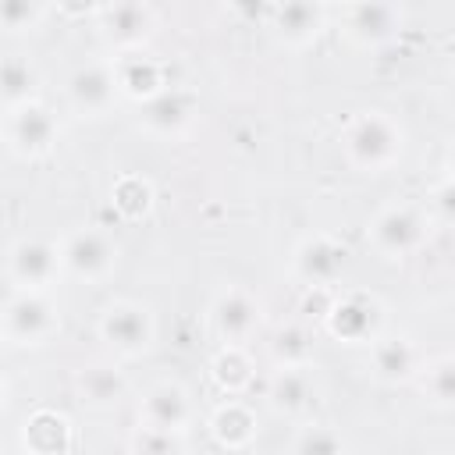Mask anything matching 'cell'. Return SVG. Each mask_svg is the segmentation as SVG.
Segmentation results:
<instances>
[{
    "label": "cell",
    "instance_id": "4316f807",
    "mask_svg": "<svg viewBox=\"0 0 455 455\" xmlns=\"http://www.w3.org/2000/svg\"><path fill=\"white\" fill-rule=\"evenodd\" d=\"M419 384L434 405H455V352L430 359L419 370Z\"/></svg>",
    "mask_w": 455,
    "mask_h": 455
},
{
    "label": "cell",
    "instance_id": "ac0fdd59",
    "mask_svg": "<svg viewBox=\"0 0 455 455\" xmlns=\"http://www.w3.org/2000/svg\"><path fill=\"white\" fill-rule=\"evenodd\" d=\"M114 75H117V89H121V96L139 100V103H146V100H153L156 92L167 89L160 60H153V57L142 53V50L117 53V57H114Z\"/></svg>",
    "mask_w": 455,
    "mask_h": 455
},
{
    "label": "cell",
    "instance_id": "5b68a950",
    "mask_svg": "<svg viewBox=\"0 0 455 455\" xmlns=\"http://www.w3.org/2000/svg\"><path fill=\"white\" fill-rule=\"evenodd\" d=\"M366 238H370V245L384 259H405V256H412L427 242V217L416 206H409V203L384 206L370 220Z\"/></svg>",
    "mask_w": 455,
    "mask_h": 455
},
{
    "label": "cell",
    "instance_id": "484cf974",
    "mask_svg": "<svg viewBox=\"0 0 455 455\" xmlns=\"http://www.w3.org/2000/svg\"><path fill=\"white\" fill-rule=\"evenodd\" d=\"M110 199H114V206H117L121 217L139 220V217H146L153 210V185L142 174H124V178L114 181Z\"/></svg>",
    "mask_w": 455,
    "mask_h": 455
},
{
    "label": "cell",
    "instance_id": "9a60e30c",
    "mask_svg": "<svg viewBox=\"0 0 455 455\" xmlns=\"http://www.w3.org/2000/svg\"><path fill=\"white\" fill-rule=\"evenodd\" d=\"M267 21L284 46H309L327 25V7L313 0H288L267 7Z\"/></svg>",
    "mask_w": 455,
    "mask_h": 455
},
{
    "label": "cell",
    "instance_id": "7a4b0ae2",
    "mask_svg": "<svg viewBox=\"0 0 455 455\" xmlns=\"http://www.w3.org/2000/svg\"><path fill=\"white\" fill-rule=\"evenodd\" d=\"M60 139V124H57V114L32 100L25 107H14V110H4V142L14 156L21 160H39L46 156Z\"/></svg>",
    "mask_w": 455,
    "mask_h": 455
},
{
    "label": "cell",
    "instance_id": "4fadbf2b",
    "mask_svg": "<svg viewBox=\"0 0 455 455\" xmlns=\"http://www.w3.org/2000/svg\"><path fill=\"white\" fill-rule=\"evenodd\" d=\"M263 320V306L245 288H224L210 306V323L224 345H245Z\"/></svg>",
    "mask_w": 455,
    "mask_h": 455
},
{
    "label": "cell",
    "instance_id": "f1b7e54d",
    "mask_svg": "<svg viewBox=\"0 0 455 455\" xmlns=\"http://www.w3.org/2000/svg\"><path fill=\"white\" fill-rule=\"evenodd\" d=\"M185 444H181V434H171V430H156V427H135L132 434V455H181Z\"/></svg>",
    "mask_w": 455,
    "mask_h": 455
},
{
    "label": "cell",
    "instance_id": "4dcf8cb0",
    "mask_svg": "<svg viewBox=\"0 0 455 455\" xmlns=\"http://www.w3.org/2000/svg\"><path fill=\"white\" fill-rule=\"evenodd\" d=\"M334 295L338 291H331V288H306V295H302V313L306 316H313V320H327V313H331V306H334Z\"/></svg>",
    "mask_w": 455,
    "mask_h": 455
},
{
    "label": "cell",
    "instance_id": "e0dca14e",
    "mask_svg": "<svg viewBox=\"0 0 455 455\" xmlns=\"http://www.w3.org/2000/svg\"><path fill=\"white\" fill-rule=\"evenodd\" d=\"M316 402V380L309 366H277L267 380V405L277 416H302Z\"/></svg>",
    "mask_w": 455,
    "mask_h": 455
},
{
    "label": "cell",
    "instance_id": "9c48e42d",
    "mask_svg": "<svg viewBox=\"0 0 455 455\" xmlns=\"http://www.w3.org/2000/svg\"><path fill=\"white\" fill-rule=\"evenodd\" d=\"M348 267V249L331 235H306L291 252V270L306 288H331Z\"/></svg>",
    "mask_w": 455,
    "mask_h": 455
},
{
    "label": "cell",
    "instance_id": "603a6c76",
    "mask_svg": "<svg viewBox=\"0 0 455 455\" xmlns=\"http://www.w3.org/2000/svg\"><path fill=\"white\" fill-rule=\"evenodd\" d=\"M36 68L28 64V57L21 53H11L4 60V71H0V92H4V110H14V107H25L36 100Z\"/></svg>",
    "mask_w": 455,
    "mask_h": 455
},
{
    "label": "cell",
    "instance_id": "30bf717a",
    "mask_svg": "<svg viewBox=\"0 0 455 455\" xmlns=\"http://www.w3.org/2000/svg\"><path fill=\"white\" fill-rule=\"evenodd\" d=\"M64 270L78 281H103L117 263V245L100 228H78L60 242Z\"/></svg>",
    "mask_w": 455,
    "mask_h": 455
},
{
    "label": "cell",
    "instance_id": "1f68e13d",
    "mask_svg": "<svg viewBox=\"0 0 455 455\" xmlns=\"http://www.w3.org/2000/svg\"><path fill=\"white\" fill-rule=\"evenodd\" d=\"M430 203H434V213L448 224H455V178H444L434 192H430Z\"/></svg>",
    "mask_w": 455,
    "mask_h": 455
},
{
    "label": "cell",
    "instance_id": "44dd1931",
    "mask_svg": "<svg viewBox=\"0 0 455 455\" xmlns=\"http://www.w3.org/2000/svg\"><path fill=\"white\" fill-rule=\"evenodd\" d=\"M78 395L92 409H114L128 395V377L114 363H89L78 370Z\"/></svg>",
    "mask_w": 455,
    "mask_h": 455
},
{
    "label": "cell",
    "instance_id": "83f0119b",
    "mask_svg": "<svg viewBox=\"0 0 455 455\" xmlns=\"http://www.w3.org/2000/svg\"><path fill=\"white\" fill-rule=\"evenodd\" d=\"M345 437L331 427V423H306L295 441H291V455H345Z\"/></svg>",
    "mask_w": 455,
    "mask_h": 455
},
{
    "label": "cell",
    "instance_id": "52a82bcc",
    "mask_svg": "<svg viewBox=\"0 0 455 455\" xmlns=\"http://www.w3.org/2000/svg\"><path fill=\"white\" fill-rule=\"evenodd\" d=\"M64 270L60 245L46 238H18L7 249V277L21 291H46Z\"/></svg>",
    "mask_w": 455,
    "mask_h": 455
},
{
    "label": "cell",
    "instance_id": "3957f363",
    "mask_svg": "<svg viewBox=\"0 0 455 455\" xmlns=\"http://www.w3.org/2000/svg\"><path fill=\"white\" fill-rule=\"evenodd\" d=\"M96 331H100V341H107V348H114L117 355H142L156 338V320L149 306L117 299L100 313Z\"/></svg>",
    "mask_w": 455,
    "mask_h": 455
},
{
    "label": "cell",
    "instance_id": "8992f818",
    "mask_svg": "<svg viewBox=\"0 0 455 455\" xmlns=\"http://www.w3.org/2000/svg\"><path fill=\"white\" fill-rule=\"evenodd\" d=\"M380 323H384V313H380V302L366 291H341L334 295V306L323 320L327 334L345 341V345H373L380 338Z\"/></svg>",
    "mask_w": 455,
    "mask_h": 455
},
{
    "label": "cell",
    "instance_id": "7c38bea8",
    "mask_svg": "<svg viewBox=\"0 0 455 455\" xmlns=\"http://www.w3.org/2000/svg\"><path fill=\"white\" fill-rule=\"evenodd\" d=\"M96 21H100V32L103 39L121 50V53H132V50H142V43L149 39L153 25H156V11L149 4H139V0H117V4H100L96 11Z\"/></svg>",
    "mask_w": 455,
    "mask_h": 455
},
{
    "label": "cell",
    "instance_id": "7402d4cb",
    "mask_svg": "<svg viewBox=\"0 0 455 455\" xmlns=\"http://www.w3.org/2000/svg\"><path fill=\"white\" fill-rule=\"evenodd\" d=\"M256 430H259V427H256L252 409H249L245 402H238V398H228V402L217 405L213 416H210V434H213V441H217L220 448H231V451L249 448L252 437H256Z\"/></svg>",
    "mask_w": 455,
    "mask_h": 455
},
{
    "label": "cell",
    "instance_id": "d6a6232c",
    "mask_svg": "<svg viewBox=\"0 0 455 455\" xmlns=\"http://www.w3.org/2000/svg\"><path fill=\"white\" fill-rule=\"evenodd\" d=\"M448 178H455V142H451V149H448Z\"/></svg>",
    "mask_w": 455,
    "mask_h": 455
},
{
    "label": "cell",
    "instance_id": "ba28073f",
    "mask_svg": "<svg viewBox=\"0 0 455 455\" xmlns=\"http://www.w3.org/2000/svg\"><path fill=\"white\" fill-rule=\"evenodd\" d=\"M405 28V7L398 4H352L341 11V32L363 50H380L395 43Z\"/></svg>",
    "mask_w": 455,
    "mask_h": 455
},
{
    "label": "cell",
    "instance_id": "ffe728a7",
    "mask_svg": "<svg viewBox=\"0 0 455 455\" xmlns=\"http://www.w3.org/2000/svg\"><path fill=\"white\" fill-rule=\"evenodd\" d=\"M21 444L28 455H64L71 448V423L53 409H39L21 423Z\"/></svg>",
    "mask_w": 455,
    "mask_h": 455
},
{
    "label": "cell",
    "instance_id": "d6986e66",
    "mask_svg": "<svg viewBox=\"0 0 455 455\" xmlns=\"http://www.w3.org/2000/svg\"><path fill=\"white\" fill-rule=\"evenodd\" d=\"M192 114H196V103L188 92L181 89H164L156 92L153 100L142 103V124L153 132V135H164V139H174L181 135L188 124H192Z\"/></svg>",
    "mask_w": 455,
    "mask_h": 455
},
{
    "label": "cell",
    "instance_id": "8fae6325",
    "mask_svg": "<svg viewBox=\"0 0 455 455\" xmlns=\"http://www.w3.org/2000/svg\"><path fill=\"white\" fill-rule=\"evenodd\" d=\"M68 103L82 114V117H103L121 89H117V75H114V60H85L68 75Z\"/></svg>",
    "mask_w": 455,
    "mask_h": 455
},
{
    "label": "cell",
    "instance_id": "5bb4252c",
    "mask_svg": "<svg viewBox=\"0 0 455 455\" xmlns=\"http://www.w3.org/2000/svg\"><path fill=\"white\" fill-rule=\"evenodd\" d=\"M139 423L142 427H156V430H171V434H185L192 423V398L181 384L174 380H160L153 384L142 398H139Z\"/></svg>",
    "mask_w": 455,
    "mask_h": 455
},
{
    "label": "cell",
    "instance_id": "6da1fadb",
    "mask_svg": "<svg viewBox=\"0 0 455 455\" xmlns=\"http://www.w3.org/2000/svg\"><path fill=\"white\" fill-rule=\"evenodd\" d=\"M341 146H345V156H348L352 167H359L366 174H384L402 160L405 132L391 114L363 110L348 121V128L341 135Z\"/></svg>",
    "mask_w": 455,
    "mask_h": 455
},
{
    "label": "cell",
    "instance_id": "f546056e",
    "mask_svg": "<svg viewBox=\"0 0 455 455\" xmlns=\"http://www.w3.org/2000/svg\"><path fill=\"white\" fill-rule=\"evenodd\" d=\"M46 18V7L36 0H0V25L7 32H25L36 28Z\"/></svg>",
    "mask_w": 455,
    "mask_h": 455
},
{
    "label": "cell",
    "instance_id": "cb8c5ba5",
    "mask_svg": "<svg viewBox=\"0 0 455 455\" xmlns=\"http://www.w3.org/2000/svg\"><path fill=\"white\" fill-rule=\"evenodd\" d=\"M210 377L217 380V387H224L228 395H238L252 384V359L242 345H224L213 363H210Z\"/></svg>",
    "mask_w": 455,
    "mask_h": 455
},
{
    "label": "cell",
    "instance_id": "2e32d148",
    "mask_svg": "<svg viewBox=\"0 0 455 455\" xmlns=\"http://www.w3.org/2000/svg\"><path fill=\"white\" fill-rule=\"evenodd\" d=\"M423 363H419V348L412 338L405 334H380L370 345V373L380 384H405L412 377H419Z\"/></svg>",
    "mask_w": 455,
    "mask_h": 455
},
{
    "label": "cell",
    "instance_id": "277c9868",
    "mask_svg": "<svg viewBox=\"0 0 455 455\" xmlns=\"http://www.w3.org/2000/svg\"><path fill=\"white\" fill-rule=\"evenodd\" d=\"M60 327L57 306L46 291H21L14 288L4 302V338L11 345H43Z\"/></svg>",
    "mask_w": 455,
    "mask_h": 455
},
{
    "label": "cell",
    "instance_id": "d4e9b609",
    "mask_svg": "<svg viewBox=\"0 0 455 455\" xmlns=\"http://www.w3.org/2000/svg\"><path fill=\"white\" fill-rule=\"evenodd\" d=\"M270 359L277 366H309L313 363V334L302 323H284L270 338Z\"/></svg>",
    "mask_w": 455,
    "mask_h": 455
}]
</instances>
